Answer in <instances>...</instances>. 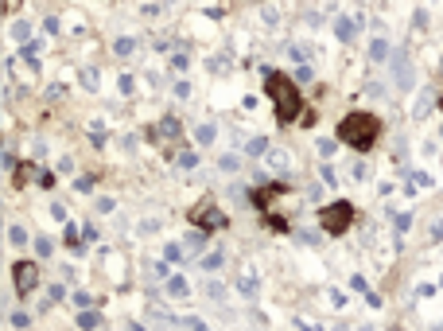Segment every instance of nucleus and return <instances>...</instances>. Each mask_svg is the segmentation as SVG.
<instances>
[{"instance_id":"4","label":"nucleus","mask_w":443,"mask_h":331,"mask_svg":"<svg viewBox=\"0 0 443 331\" xmlns=\"http://www.w3.org/2000/svg\"><path fill=\"white\" fill-rule=\"evenodd\" d=\"M12 277H16V292H20V297H27V292L39 285V269H35L32 261H20L16 269H12Z\"/></svg>"},{"instance_id":"3","label":"nucleus","mask_w":443,"mask_h":331,"mask_svg":"<svg viewBox=\"0 0 443 331\" xmlns=\"http://www.w3.org/2000/svg\"><path fill=\"white\" fill-rule=\"evenodd\" d=\"M319 226H323L326 234H346V230L354 226V203H346V199L326 203L323 211H319Z\"/></svg>"},{"instance_id":"9","label":"nucleus","mask_w":443,"mask_h":331,"mask_svg":"<svg viewBox=\"0 0 443 331\" xmlns=\"http://www.w3.org/2000/svg\"><path fill=\"white\" fill-rule=\"evenodd\" d=\"M439 110H443V98H439Z\"/></svg>"},{"instance_id":"6","label":"nucleus","mask_w":443,"mask_h":331,"mask_svg":"<svg viewBox=\"0 0 443 331\" xmlns=\"http://www.w3.org/2000/svg\"><path fill=\"white\" fill-rule=\"evenodd\" d=\"M393 78H397V86H401V90H409V86H412V74H409V55H404V51L397 55V74H393Z\"/></svg>"},{"instance_id":"10","label":"nucleus","mask_w":443,"mask_h":331,"mask_svg":"<svg viewBox=\"0 0 443 331\" xmlns=\"http://www.w3.org/2000/svg\"><path fill=\"white\" fill-rule=\"evenodd\" d=\"M439 136H443V133H439Z\"/></svg>"},{"instance_id":"1","label":"nucleus","mask_w":443,"mask_h":331,"mask_svg":"<svg viewBox=\"0 0 443 331\" xmlns=\"http://www.w3.org/2000/svg\"><path fill=\"white\" fill-rule=\"evenodd\" d=\"M265 90H268V98H272V105H276V121H280V125H292V121L300 117V110H303V98H300V90H296V82L288 74H280V70H268Z\"/></svg>"},{"instance_id":"2","label":"nucleus","mask_w":443,"mask_h":331,"mask_svg":"<svg viewBox=\"0 0 443 331\" xmlns=\"http://www.w3.org/2000/svg\"><path fill=\"white\" fill-rule=\"evenodd\" d=\"M377 136H381V121H377L373 113H350V117H343V125H338V141L358 148V152H369V148L377 145Z\"/></svg>"},{"instance_id":"7","label":"nucleus","mask_w":443,"mask_h":331,"mask_svg":"<svg viewBox=\"0 0 443 331\" xmlns=\"http://www.w3.org/2000/svg\"><path fill=\"white\" fill-rule=\"evenodd\" d=\"M369 59H373V63H385V59H389V43H385V39H373V43H369Z\"/></svg>"},{"instance_id":"5","label":"nucleus","mask_w":443,"mask_h":331,"mask_svg":"<svg viewBox=\"0 0 443 331\" xmlns=\"http://www.w3.org/2000/svg\"><path fill=\"white\" fill-rule=\"evenodd\" d=\"M191 222H202L206 230H218V226H226V214H218L210 203H202V207H194L191 211Z\"/></svg>"},{"instance_id":"8","label":"nucleus","mask_w":443,"mask_h":331,"mask_svg":"<svg viewBox=\"0 0 443 331\" xmlns=\"http://www.w3.org/2000/svg\"><path fill=\"white\" fill-rule=\"evenodd\" d=\"M350 35H354V24L350 20H338V39H350Z\"/></svg>"}]
</instances>
